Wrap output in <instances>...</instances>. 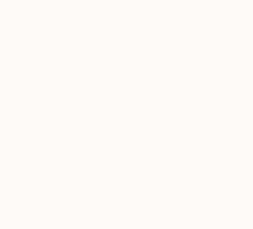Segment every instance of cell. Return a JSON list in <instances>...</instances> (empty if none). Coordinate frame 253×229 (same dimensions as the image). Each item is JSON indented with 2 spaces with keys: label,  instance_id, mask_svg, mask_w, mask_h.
<instances>
[]
</instances>
